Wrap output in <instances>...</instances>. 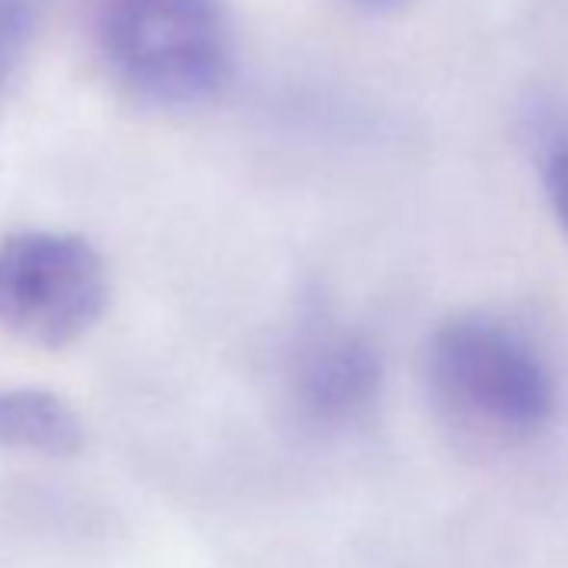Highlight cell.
I'll list each match as a JSON object with an SVG mask.
<instances>
[{"label": "cell", "mask_w": 568, "mask_h": 568, "mask_svg": "<svg viewBox=\"0 0 568 568\" xmlns=\"http://www.w3.org/2000/svg\"><path fill=\"white\" fill-rule=\"evenodd\" d=\"M425 375L438 412L471 435L528 442L555 418L558 385L548 358L495 315L448 318L428 342Z\"/></svg>", "instance_id": "cell-1"}, {"label": "cell", "mask_w": 568, "mask_h": 568, "mask_svg": "<svg viewBox=\"0 0 568 568\" xmlns=\"http://www.w3.org/2000/svg\"><path fill=\"white\" fill-rule=\"evenodd\" d=\"M94 38L111 78L154 108H197L234 71L224 0H98Z\"/></svg>", "instance_id": "cell-2"}, {"label": "cell", "mask_w": 568, "mask_h": 568, "mask_svg": "<svg viewBox=\"0 0 568 568\" xmlns=\"http://www.w3.org/2000/svg\"><path fill=\"white\" fill-rule=\"evenodd\" d=\"M108 267L78 234L21 231L0 241V325L21 342L64 348L108 308Z\"/></svg>", "instance_id": "cell-3"}, {"label": "cell", "mask_w": 568, "mask_h": 568, "mask_svg": "<svg viewBox=\"0 0 568 568\" xmlns=\"http://www.w3.org/2000/svg\"><path fill=\"white\" fill-rule=\"evenodd\" d=\"M382 378V355L368 335L348 325H318L298 342L288 392L308 428L348 432L375 412Z\"/></svg>", "instance_id": "cell-4"}, {"label": "cell", "mask_w": 568, "mask_h": 568, "mask_svg": "<svg viewBox=\"0 0 568 568\" xmlns=\"http://www.w3.org/2000/svg\"><path fill=\"white\" fill-rule=\"evenodd\" d=\"M84 422L61 395L48 388H4L0 392V448L71 458L84 448Z\"/></svg>", "instance_id": "cell-5"}, {"label": "cell", "mask_w": 568, "mask_h": 568, "mask_svg": "<svg viewBox=\"0 0 568 568\" xmlns=\"http://www.w3.org/2000/svg\"><path fill=\"white\" fill-rule=\"evenodd\" d=\"M44 14V0H0V88L21 68L34 31Z\"/></svg>", "instance_id": "cell-6"}, {"label": "cell", "mask_w": 568, "mask_h": 568, "mask_svg": "<svg viewBox=\"0 0 568 568\" xmlns=\"http://www.w3.org/2000/svg\"><path fill=\"white\" fill-rule=\"evenodd\" d=\"M541 181H545L551 211L568 234V134H558L555 141H548L541 154Z\"/></svg>", "instance_id": "cell-7"}, {"label": "cell", "mask_w": 568, "mask_h": 568, "mask_svg": "<svg viewBox=\"0 0 568 568\" xmlns=\"http://www.w3.org/2000/svg\"><path fill=\"white\" fill-rule=\"evenodd\" d=\"M352 4L365 8V11H375V14H385V11H398L408 0H352Z\"/></svg>", "instance_id": "cell-8"}]
</instances>
